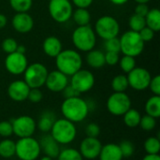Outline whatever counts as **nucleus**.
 I'll list each match as a JSON object with an SVG mask.
<instances>
[{
    "label": "nucleus",
    "mask_w": 160,
    "mask_h": 160,
    "mask_svg": "<svg viewBox=\"0 0 160 160\" xmlns=\"http://www.w3.org/2000/svg\"><path fill=\"white\" fill-rule=\"evenodd\" d=\"M88 102L80 96L70 98H65L61 105V112L64 118L72 123L82 122L89 113Z\"/></svg>",
    "instance_id": "f257e3e1"
},
{
    "label": "nucleus",
    "mask_w": 160,
    "mask_h": 160,
    "mask_svg": "<svg viewBox=\"0 0 160 160\" xmlns=\"http://www.w3.org/2000/svg\"><path fill=\"white\" fill-rule=\"evenodd\" d=\"M55 66L57 70L61 71L68 77L72 76L82 67V58L76 50H62L55 57Z\"/></svg>",
    "instance_id": "f03ea898"
},
{
    "label": "nucleus",
    "mask_w": 160,
    "mask_h": 160,
    "mask_svg": "<svg viewBox=\"0 0 160 160\" xmlns=\"http://www.w3.org/2000/svg\"><path fill=\"white\" fill-rule=\"evenodd\" d=\"M50 134L59 144L67 145L76 139L77 128L74 123L66 118L56 119L52 127Z\"/></svg>",
    "instance_id": "7ed1b4c3"
},
{
    "label": "nucleus",
    "mask_w": 160,
    "mask_h": 160,
    "mask_svg": "<svg viewBox=\"0 0 160 160\" xmlns=\"http://www.w3.org/2000/svg\"><path fill=\"white\" fill-rule=\"evenodd\" d=\"M72 43L79 52H87L93 50L97 43V35L90 25L78 26L72 33Z\"/></svg>",
    "instance_id": "20e7f679"
},
{
    "label": "nucleus",
    "mask_w": 160,
    "mask_h": 160,
    "mask_svg": "<svg viewBox=\"0 0 160 160\" xmlns=\"http://www.w3.org/2000/svg\"><path fill=\"white\" fill-rule=\"evenodd\" d=\"M120 39L121 52L124 55H128L132 57L139 56L144 50V42L141 38L138 32L129 30L125 32Z\"/></svg>",
    "instance_id": "39448f33"
},
{
    "label": "nucleus",
    "mask_w": 160,
    "mask_h": 160,
    "mask_svg": "<svg viewBox=\"0 0 160 160\" xmlns=\"http://www.w3.org/2000/svg\"><path fill=\"white\" fill-rule=\"evenodd\" d=\"M15 146V156L20 160H37L40 156L39 142L33 137L20 138Z\"/></svg>",
    "instance_id": "423d86ee"
},
{
    "label": "nucleus",
    "mask_w": 160,
    "mask_h": 160,
    "mask_svg": "<svg viewBox=\"0 0 160 160\" xmlns=\"http://www.w3.org/2000/svg\"><path fill=\"white\" fill-rule=\"evenodd\" d=\"M94 31L99 38L107 40L112 38H116L119 35L120 24L114 17L104 15L97 20Z\"/></svg>",
    "instance_id": "0eeeda50"
},
{
    "label": "nucleus",
    "mask_w": 160,
    "mask_h": 160,
    "mask_svg": "<svg viewBox=\"0 0 160 160\" xmlns=\"http://www.w3.org/2000/svg\"><path fill=\"white\" fill-rule=\"evenodd\" d=\"M48 68L41 63H33L28 65L23 72V81L30 88H40L45 84Z\"/></svg>",
    "instance_id": "6e6552de"
},
{
    "label": "nucleus",
    "mask_w": 160,
    "mask_h": 160,
    "mask_svg": "<svg viewBox=\"0 0 160 160\" xmlns=\"http://www.w3.org/2000/svg\"><path fill=\"white\" fill-rule=\"evenodd\" d=\"M131 108V99L126 92H113L107 100L109 112L115 116H123Z\"/></svg>",
    "instance_id": "1a4fd4ad"
},
{
    "label": "nucleus",
    "mask_w": 160,
    "mask_h": 160,
    "mask_svg": "<svg viewBox=\"0 0 160 160\" xmlns=\"http://www.w3.org/2000/svg\"><path fill=\"white\" fill-rule=\"evenodd\" d=\"M49 13L56 22H68L73 12V6L70 0H51L49 1Z\"/></svg>",
    "instance_id": "9d476101"
},
{
    "label": "nucleus",
    "mask_w": 160,
    "mask_h": 160,
    "mask_svg": "<svg viewBox=\"0 0 160 160\" xmlns=\"http://www.w3.org/2000/svg\"><path fill=\"white\" fill-rule=\"evenodd\" d=\"M13 134H15L19 139L32 137L37 129L36 121L29 115H21L11 121Z\"/></svg>",
    "instance_id": "9b49d317"
},
{
    "label": "nucleus",
    "mask_w": 160,
    "mask_h": 160,
    "mask_svg": "<svg viewBox=\"0 0 160 160\" xmlns=\"http://www.w3.org/2000/svg\"><path fill=\"white\" fill-rule=\"evenodd\" d=\"M128 86L136 91H143L148 88L152 76L150 72L142 67H136L127 75Z\"/></svg>",
    "instance_id": "f8f14e48"
},
{
    "label": "nucleus",
    "mask_w": 160,
    "mask_h": 160,
    "mask_svg": "<svg viewBox=\"0 0 160 160\" xmlns=\"http://www.w3.org/2000/svg\"><path fill=\"white\" fill-rule=\"evenodd\" d=\"M70 85H72L80 94L89 92L95 85V76L87 69L81 68L70 76Z\"/></svg>",
    "instance_id": "ddd939ff"
},
{
    "label": "nucleus",
    "mask_w": 160,
    "mask_h": 160,
    "mask_svg": "<svg viewBox=\"0 0 160 160\" xmlns=\"http://www.w3.org/2000/svg\"><path fill=\"white\" fill-rule=\"evenodd\" d=\"M28 66V60L25 54L14 52L8 53L5 59V68L7 71L12 75L23 74Z\"/></svg>",
    "instance_id": "4468645a"
},
{
    "label": "nucleus",
    "mask_w": 160,
    "mask_h": 160,
    "mask_svg": "<svg viewBox=\"0 0 160 160\" xmlns=\"http://www.w3.org/2000/svg\"><path fill=\"white\" fill-rule=\"evenodd\" d=\"M102 148V143L98 138L86 137L80 144V150L82 158L88 160L96 159L98 158Z\"/></svg>",
    "instance_id": "2eb2a0df"
},
{
    "label": "nucleus",
    "mask_w": 160,
    "mask_h": 160,
    "mask_svg": "<svg viewBox=\"0 0 160 160\" xmlns=\"http://www.w3.org/2000/svg\"><path fill=\"white\" fill-rule=\"evenodd\" d=\"M69 83L68 77L59 70H52L48 73L45 86L53 93H60Z\"/></svg>",
    "instance_id": "dca6fc26"
},
{
    "label": "nucleus",
    "mask_w": 160,
    "mask_h": 160,
    "mask_svg": "<svg viewBox=\"0 0 160 160\" xmlns=\"http://www.w3.org/2000/svg\"><path fill=\"white\" fill-rule=\"evenodd\" d=\"M30 87L23 80H16L9 83L8 87V96L16 102H22L27 99Z\"/></svg>",
    "instance_id": "f3484780"
},
{
    "label": "nucleus",
    "mask_w": 160,
    "mask_h": 160,
    "mask_svg": "<svg viewBox=\"0 0 160 160\" xmlns=\"http://www.w3.org/2000/svg\"><path fill=\"white\" fill-rule=\"evenodd\" d=\"M14 30L21 34L29 33L34 27V20L28 12H16L11 21Z\"/></svg>",
    "instance_id": "a211bd4d"
},
{
    "label": "nucleus",
    "mask_w": 160,
    "mask_h": 160,
    "mask_svg": "<svg viewBox=\"0 0 160 160\" xmlns=\"http://www.w3.org/2000/svg\"><path fill=\"white\" fill-rule=\"evenodd\" d=\"M40 145V150L43 152L44 156L51 158H56L60 152V144L51 136V134L45 133L38 141Z\"/></svg>",
    "instance_id": "6ab92c4d"
},
{
    "label": "nucleus",
    "mask_w": 160,
    "mask_h": 160,
    "mask_svg": "<svg viewBox=\"0 0 160 160\" xmlns=\"http://www.w3.org/2000/svg\"><path fill=\"white\" fill-rule=\"evenodd\" d=\"M42 49L47 56L55 58L63 50V46L61 40L58 38L54 36H50L44 39L42 44Z\"/></svg>",
    "instance_id": "aec40b11"
},
{
    "label": "nucleus",
    "mask_w": 160,
    "mask_h": 160,
    "mask_svg": "<svg viewBox=\"0 0 160 160\" xmlns=\"http://www.w3.org/2000/svg\"><path fill=\"white\" fill-rule=\"evenodd\" d=\"M98 158L99 160H122L124 158L121 154L118 144L107 143L102 145Z\"/></svg>",
    "instance_id": "412c9836"
},
{
    "label": "nucleus",
    "mask_w": 160,
    "mask_h": 160,
    "mask_svg": "<svg viewBox=\"0 0 160 160\" xmlns=\"http://www.w3.org/2000/svg\"><path fill=\"white\" fill-rule=\"evenodd\" d=\"M55 120H56V117L52 112L45 111L40 114L38 122H36L37 128H38L43 133H48L51 131L53 123L55 122Z\"/></svg>",
    "instance_id": "4be33fe9"
},
{
    "label": "nucleus",
    "mask_w": 160,
    "mask_h": 160,
    "mask_svg": "<svg viewBox=\"0 0 160 160\" xmlns=\"http://www.w3.org/2000/svg\"><path fill=\"white\" fill-rule=\"evenodd\" d=\"M86 63L89 67L95 69H98L103 68L105 64V54L103 52L99 50H91L87 52L86 55Z\"/></svg>",
    "instance_id": "5701e85b"
},
{
    "label": "nucleus",
    "mask_w": 160,
    "mask_h": 160,
    "mask_svg": "<svg viewBox=\"0 0 160 160\" xmlns=\"http://www.w3.org/2000/svg\"><path fill=\"white\" fill-rule=\"evenodd\" d=\"M146 26L151 28L155 33L160 30V11L158 8L149 9L147 15L145 16Z\"/></svg>",
    "instance_id": "b1692460"
},
{
    "label": "nucleus",
    "mask_w": 160,
    "mask_h": 160,
    "mask_svg": "<svg viewBox=\"0 0 160 160\" xmlns=\"http://www.w3.org/2000/svg\"><path fill=\"white\" fill-rule=\"evenodd\" d=\"M146 114L158 119L160 117V96H152L145 103Z\"/></svg>",
    "instance_id": "393cba45"
},
{
    "label": "nucleus",
    "mask_w": 160,
    "mask_h": 160,
    "mask_svg": "<svg viewBox=\"0 0 160 160\" xmlns=\"http://www.w3.org/2000/svg\"><path fill=\"white\" fill-rule=\"evenodd\" d=\"M71 17L78 26L89 25L91 21V14L87 8H77V9L73 10Z\"/></svg>",
    "instance_id": "a878e982"
},
{
    "label": "nucleus",
    "mask_w": 160,
    "mask_h": 160,
    "mask_svg": "<svg viewBox=\"0 0 160 160\" xmlns=\"http://www.w3.org/2000/svg\"><path fill=\"white\" fill-rule=\"evenodd\" d=\"M15 142L12 140L5 139L0 142V157L4 158H10L15 156Z\"/></svg>",
    "instance_id": "bb28decb"
},
{
    "label": "nucleus",
    "mask_w": 160,
    "mask_h": 160,
    "mask_svg": "<svg viewBox=\"0 0 160 160\" xmlns=\"http://www.w3.org/2000/svg\"><path fill=\"white\" fill-rule=\"evenodd\" d=\"M124 123L127 127L128 128H137L140 125V121H141V113L135 110V109H129L124 115Z\"/></svg>",
    "instance_id": "cd10ccee"
},
{
    "label": "nucleus",
    "mask_w": 160,
    "mask_h": 160,
    "mask_svg": "<svg viewBox=\"0 0 160 160\" xmlns=\"http://www.w3.org/2000/svg\"><path fill=\"white\" fill-rule=\"evenodd\" d=\"M112 89L113 92H126L128 86V81L127 75L118 74L112 80Z\"/></svg>",
    "instance_id": "c85d7f7f"
},
{
    "label": "nucleus",
    "mask_w": 160,
    "mask_h": 160,
    "mask_svg": "<svg viewBox=\"0 0 160 160\" xmlns=\"http://www.w3.org/2000/svg\"><path fill=\"white\" fill-rule=\"evenodd\" d=\"M56 158L57 160H83L81 153L74 148L61 149Z\"/></svg>",
    "instance_id": "c756f323"
},
{
    "label": "nucleus",
    "mask_w": 160,
    "mask_h": 160,
    "mask_svg": "<svg viewBox=\"0 0 160 160\" xmlns=\"http://www.w3.org/2000/svg\"><path fill=\"white\" fill-rule=\"evenodd\" d=\"M144 150L149 155H158L160 151L159 137H149L143 144Z\"/></svg>",
    "instance_id": "7c9ffc66"
},
{
    "label": "nucleus",
    "mask_w": 160,
    "mask_h": 160,
    "mask_svg": "<svg viewBox=\"0 0 160 160\" xmlns=\"http://www.w3.org/2000/svg\"><path fill=\"white\" fill-rule=\"evenodd\" d=\"M9 5L16 12H28L33 5V0H9Z\"/></svg>",
    "instance_id": "2f4dec72"
},
{
    "label": "nucleus",
    "mask_w": 160,
    "mask_h": 160,
    "mask_svg": "<svg viewBox=\"0 0 160 160\" xmlns=\"http://www.w3.org/2000/svg\"><path fill=\"white\" fill-rule=\"evenodd\" d=\"M119 67L121 70L125 73H129L132 69L136 68V60L135 57L128 56V55H123L119 59Z\"/></svg>",
    "instance_id": "473e14b6"
},
{
    "label": "nucleus",
    "mask_w": 160,
    "mask_h": 160,
    "mask_svg": "<svg viewBox=\"0 0 160 160\" xmlns=\"http://www.w3.org/2000/svg\"><path fill=\"white\" fill-rule=\"evenodd\" d=\"M128 25L130 27V30L139 33L142 28H144L146 26L145 18L134 13L130 16V18L128 20Z\"/></svg>",
    "instance_id": "72a5a7b5"
},
{
    "label": "nucleus",
    "mask_w": 160,
    "mask_h": 160,
    "mask_svg": "<svg viewBox=\"0 0 160 160\" xmlns=\"http://www.w3.org/2000/svg\"><path fill=\"white\" fill-rule=\"evenodd\" d=\"M123 158H130L135 153V145L132 142L125 140L118 144Z\"/></svg>",
    "instance_id": "f704fd0d"
},
{
    "label": "nucleus",
    "mask_w": 160,
    "mask_h": 160,
    "mask_svg": "<svg viewBox=\"0 0 160 160\" xmlns=\"http://www.w3.org/2000/svg\"><path fill=\"white\" fill-rule=\"evenodd\" d=\"M139 126L144 131H151L157 126V119L148 115V114H145V115L141 117V121H140Z\"/></svg>",
    "instance_id": "c9c22d12"
},
{
    "label": "nucleus",
    "mask_w": 160,
    "mask_h": 160,
    "mask_svg": "<svg viewBox=\"0 0 160 160\" xmlns=\"http://www.w3.org/2000/svg\"><path fill=\"white\" fill-rule=\"evenodd\" d=\"M104 47H105L106 52H117V53L121 52L120 39L117 37L105 40Z\"/></svg>",
    "instance_id": "e433bc0d"
},
{
    "label": "nucleus",
    "mask_w": 160,
    "mask_h": 160,
    "mask_svg": "<svg viewBox=\"0 0 160 160\" xmlns=\"http://www.w3.org/2000/svg\"><path fill=\"white\" fill-rule=\"evenodd\" d=\"M1 47H2V50L7 54H8V53L16 52L17 47H18V42L12 38H7L2 41Z\"/></svg>",
    "instance_id": "4c0bfd02"
},
{
    "label": "nucleus",
    "mask_w": 160,
    "mask_h": 160,
    "mask_svg": "<svg viewBox=\"0 0 160 160\" xmlns=\"http://www.w3.org/2000/svg\"><path fill=\"white\" fill-rule=\"evenodd\" d=\"M13 134L12 125L10 121L0 122V136L3 138H8Z\"/></svg>",
    "instance_id": "58836bf2"
},
{
    "label": "nucleus",
    "mask_w": 160,
    "mask_h": 160,
    "mask_svg": "<svg viewBox=\"0 0 160 160\" xmlns=\"http://www.w3.org/2000/svg\"><path fill=\"white\" fill-rule=\"evenodd\" d=\"M43 94L39 88H30L27 99L32 103H38L42 100Z\"/></svg>",
    "instance_id": "ea45409f"
},
{
    "label": "nucleus",
    "mask_w": 160,
    "mask_h": 160,
    "mask_svg": "<svg viewBox=\"0 0 160 160\" xmlns=\"http://www.w3.org/2000/svg\"><path fill=\"white\" fill-rule=\"evenodd\" d=\"M85 134L86 137L98 138L100 134V128L96 123H90L85 127Z\"/></svg>",
    "instance_id": "a19ab883"
},
{
    "label": "nucleus",
    "mask_w": 160,
    "mask_h": 160,
    "mask_svg": "<svg viewBox=\"0 0 160 160\" xmlns=\"http://www.w3.org/2000/svg\"><path fill=\"white\" fill-rule=\"evenodd\" d=\"M148 88L151 90V92L155 96H160V76L156 75L155 77H152Z\"/></svg>",
    "instance_id": "79ce46f5"
},
{
    "label": "nucleus",
    "mask_w": 160,
    "mask_h": 160,
    "mask_svg": "<svg viewBox=\"0 0 160 160\" xmlns=\"http://www.w3.org/2000/svg\"><path fill=\"white\" fill-rule=\"evenodd\" d=\"M139 35H140L141 38L142 39V41L145 43V42L151 41V40L154 38V37H155V32H154L151 28L145 26L144 28H142V29L139 32Z\"/></svg>",
    "instance_id": "37998d69"
},
{
    "label": "nucleus",
    "mask_w": 160,
    "mask_h": 160,
    "mask_svg": "<svg viewBox=\"0 0 160 160\" xmlns=\"http://www.w3.org/2000/svg\"><path fill=\"white\" fill-rule=\"evenodd\" d=\"M105 54V64L109 66H115L118 64L120 56L119 53L117 52H106Z\"/></svg>",
    "instance_id": "c03bdc74"
},
{
    "label": "nucleus",
    "mask_w": 160,
    "mask_h": 160,
    "mask_svg": "<svg viewBox=\"0 0 160 160\" xmlns=\"http://www.w3.org/2000/svg\"><path fill=\"white\" fill-rule=\"evenodd\" d=\"M64 96L65 98H75V97H79L81 94L69 83L64 88V90L61 92Z\"/></svg>",
    "instance_id": "a18cd8bd"
},
{
    "label": "nucleus",
    "mask_w": 160,
    "mask_h": 160,
    "mask_svg": "<svg viewBox=\"0 0 160 160\" xmlns=\"http://www.w3.org/2000/svg\"><path fill=\"white\" fill-rule=\"evenodd\" d=\"M149 11V7L147 4H138L136 7H135V10H134V13L137 14V15H140L142 17H144L147 15Z\"/></svg>",
    "instance_id": "49530a36"
},
{
    "label": "nucleus",
    "mask_w": 160,
    "mask_h": 160,
    "mask_svg": "<svg viewBox=\"0 0 160 160\" xmlns=\"http://www.w3.org/2000/svg\"><path fill=\"white\" fill-rule=\"evenodd\" d=\"M94 0H71L70 2L76 6L77 8H87L92 5Z\"/></svg>",
    "instance_id": "de8ad7c7"
},
{
    "label": "nucleus",
    "mask_w": 160,
    "mask_h": 160,
    "mask_svg": "<svg viewBox=\"0 0 160 160\" xmlns=\"http://www.w3.org/2000/svg\"><path fill=\"white\" fill-rule=\"evenodd\" d=\"M8 23V18L5 14L0 13V29L4 28Z\"/></svg>",
    "instance_id": "09e8293b"
},
{
    "label": "nucleus",
    "mask_w": 160,
    "mask_h": 160,
    "mask_svg": "<svg viewBox=\"0 0 160 160\" xmlns=\"http://www.w3.org/2000/svg\"><path fill=\"white\" fill-rule=\"evenodd\" d=\"M142 160H160L159 155H149L147 154Z\"/></svg>",
    "instance_id": "8fccbe9b"
},
{
    "label": "nucleus",
    "mask_w": 160,
    "mask_h": 160,
    "mask_svg": "<svg viewBox=\"0 0 160 160\" xmlns=\"http://www.w3.org/2000/svg\"><path fill=\"white\" fill-rule=\"evenodd\" d=\"M111 3H112L113 5H116V6H123L125 4H127L129 0H109Z\"/></svg>",
    "instance_id": "3c124183"
},
{
    "label": "nucleus",
    "mask_w": 160,
    "mask_h": 160,
    "mask_svg": "<svg viewBox=\"0 0 160 160\" xmlns=\"http://www.w3.org/2000/svg\"><path fill=\"white\" fill-rule=\"evenodd\" d=\"M16 52H20V53H23V54H25L26 48H25L23 45H20V44H18V47H17Z\"/></svg>",
    "instance_id": "603ef678"
},
{
    "label": "nucleus",
    "mask_w": 160,
    "mask_h": 160,
    "mask_svg": "<svg viewBox=\"0 0 160 160\" xmlns=\"http://www.w3.org/2000/svg\"><path fill=\"white\" fill-rule=\"evenodd\" d=\"M137 4H147L151 0H134Z\"/></svg>",
    "instance_id": "864d4df0"
},
{
    "label": "nucleus",
    "mask_w": 160,
    "mask_h": 160,
    "mask_svg": "<svg viewBox=\"0 0 160 160\" xmlns=\"http://www.w3.org/2000/svg\"><path fill=\"white\" fill-rule=\"evenodd\" d=\"M39 160H52V158H49L47 156H44V157H42Z\"/></svg>",
    "instance_id": "5fc2aeb1"
},
{
    "label": "nucleus",
    "mask_w": 160,
    "mask_h": 160,
    "mask_svg": "<svg viewBox=\"0 0 160 160\" xmlns=\"http://www.w3.org/2000/svg\"><path fill=\"white\" fill-rule=\"evenodd\" d=\"M47 1H51V0H47Z\"/></svg>",
    "instance_id": "6e6d98bb"
}]
</instances>
